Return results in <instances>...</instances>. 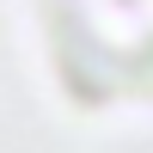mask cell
Returning a JSON list of instances; mask_svg holds the SVG:
<instances>
[{
	"label": "cell",
	"instance_id": "1",
	"mask_svg": "<svg viewBox=\"0 0 153 153\" xmlns=\"http://www.w3.org/2000/svg\"><path fill=\"white\" fill-rule=\"evenodd\" d=\"M68 68L110 92H153V0H43Z\"/></svg>",
	"mask_w": 153,
	"mask_h": 153
}]
</instances>
